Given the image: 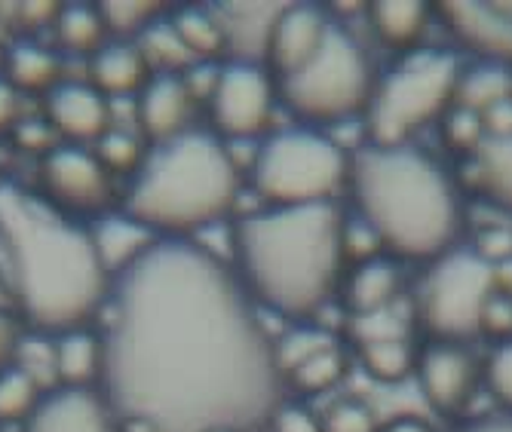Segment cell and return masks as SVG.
<instances>
[{
    "label": "cell",
    "instance_id": "6da1fadb",
    "mask_svg": "<svg viewBox=\"0 0 512 432\" xmlns=\"http://www.w3.org/2000/svg\"><path fill=\"white\" fill-rule=\"evenodd\" d=\"M105 304L99 390L123 432H261L283 405L252 298L197 239H160Z\"/></svg>",
    "mask_w": 512,
    "mask_h": 432
},
{
    "label": "cell",
    "instance_id": "7a4b0ae2",
    "mask_svg": "<svg viewBox=\"0 0 512 432\" xmlns=\"http://www.w3.org/2000/svg\"><path fill=\"white\" fill-rule=\"evenodd\" d=\"M0 292L40 334L83 328L111 295L89 227L40 194L0 184Z\"/></svg>",
    "mask_w": 512,
    "mask_h": 432
},
{
    "label": "cell",
    "instance_id": "3957f363",
    "mask_svg": "<svg viewBox=\"0 0 512 432\" xmlns=\"http://www.w3.org/2000/svg\"><path fill=\"white\" fill-rule=\"evenodd\" d=\"M344 221L338 203L267 206L234 227L246 295L286 319L316 316L341 285Z\"/></svg>",
    "mask_w": 512,
    "mask_h": 432
},
{
    "label": "cell",
    "instance_id": "277c9868",
    "mask_svg": "<svg viewBox=\"0 0 512 432\" xmlns=\"http://www.w3.org/2000/svg\"><path fill=\"white\" fill-rule=\"evenodd\" d=\"M347 187L356 218L393 258L430 264L454 249L463 227L460 197L430 154L411 144H365L350 157Z\"/></svg>",
    "mask_w": 512,
    "mask_h": 432
},
{
    "label": "cell",
    "instance_id": "5b68a950",
    "mask_svg": "<svg viewBox=\"0 0 512 432\" xmlns=\"http://www.w3.org/2000/svg\"><path fill=\"white\" fill-rule=\"evenodd\" d=\"M240 169L227 144L206 129H188L145 154L126 194V215L160 239H194L237 203Z\"/></svg>",
    "mask_w": 512,
    "mask_h": 432
},
{
    "label": "cell",
    "instance_id": "8992f818",
    "mask_svg": "<svg viewBox=\"0 0 512 432\" xmlns=\"http://www.w3.org/2000/svg\"><path fill=\"white\" fill-rule=\"evenodd\" d=\"M463 65L448 50L405 53L384 77H378L365 108V135L375 148L411 144L414 132L445 117L454 105Z\"/></svg>",
    "mask_w": 512,
    "mask_h": 432
},
{
    "label": "cell",
    "instance_id": "52a82bcc",
    "mask_svg": "<svg viewBox=\"0 0 512 432\" xmlns=\"http://www.w3.org/2000/svg\"><path fill=\"white\" fill-rule=\"evenodd\" d=\"M273 83L276 99L298 120L325 126L365 114L378 77L362 43L344 25L332 22L316 56L295 74Z\"/></svg>",
    "mask_w": 512,
    "mask_h": 432
},
{
    "label": "cell",
    "instance_id": "ba28073f",
    "mask_svg": "<svg viewBox=\"0 0 512 432\" xmlns=\"http://www.w3.org/2000/svg\"><path fill=\"white\" fill-rule=\"evenodd\" d=\"M347 178L350 154L313 129L273 132L252 157V184L267 206L335 203Z\"/></svg>",
    "mask_w": 512,
    "mask_h": 432
},
{
    "label": "cell",
    "instance_id": "9c48e42d",
    "mask_svg": "<svg viewBox=\"0 0 512 432\" xmlns=\"http://www.w3.org/2000/svg\"><path fill=\"white\" fill-rule=\"evenodd\" d=\"M494 292V264L467 246H454L430 261L417 288L414 313L430 341L467 344L482 334V313Z\"/></svg>",
    "mask_w": 512,
    "mask_h": 432
},
{
    "label": "cell",
    "instance_id": "30bf717a",
    "mask_svg": "<svg viewBox=\"0 0 512 432\" xmlns=\"http://www.w3.org/2000/svg\"><path fill=\"white\" fill-rule=\"evenodd\" d=\"M206 105L221 141H249L261 135L273 117L276 83L264 65L227 62Z\"/></svg>",
    "mask_w": 512,
    "mask_h": 432
},
{
    "label": "cell",
    "instance_id": "8fae6325",
    "mask_svg": "<svg viewBox=\"0 0 512 432\" xmlns=\"http://www.w3.org/2000/svg\"><path fill=\"white\" fill-rule=\"evenodd\" d=\"M40 197L59 212L99 215L111 200V172L80 144H59L40 157Z\"/></svg>",
    "mask_w": 512,
    "mask_h": 432
},
{
    "label": "cell",
    "instance_id": "7c38bea8",
    "mask_svg": "<svg viewBox=\"0 0 512 432\" xmlns=\"http://www.w3.org/2000/svg\"><path fill=\"white\" fill-rule=\"evenodd\" d=\"M414 377L427 405L442 417H457L467 408L482 383V368L476 365L467 344L427 341L417 353Z\"/></svg>",
    "mask_w": 512,
    "mask_h": 432
},
{
    "label": "cell",
    "instance_id": "4fadbf2b",
    "mask_svg": "<svg viewBox=\"0 0 512 432\" xmlns=\"http://www.w3.org/2000/svg\"><path fill=\"white\" fill-rule=\"evenodd\" d=\"M433 13L463 50L482 59V65L512 68V4L442 0Z\"/></svg>",
    "mask_w": 512,
    "mask_h": 432
},
{
    "label": "cell",
    "instance_id": "5bb4252c",
    "mask_svg": "<svg viewBox=\"0 0 512 432\" xmlns=\"http://www.w3.org/2000/svg\"><path fill=\"white\" fill-rule=\"evenodd\" d=\"M46 123L65 144H96L111 129V102L83 80H62L46 92Z\"/></svg>",
    "mask_w": 512,
    "mask_h": 432
},
{
    "label": "cell",
    "instance_id": "9a60e30c",
    "mask_svg": "<svg viewBox=\"0 0 512 432\" xmlns=\"http://www.w3.org/2000/svg\"><path fill=\"white\" fill-rule=\"evenodd\" d=\"M329 28L332 19L325 16V10L313 4H286L270 31L267 56H264V62L270 65V77L283 80L298 68H304L316 56Z\"/></svg>",
    "mask_w": 512,
    "mask_h": 432
},
{
    "label": "cell",
    "instance_id": "2e32d148",
    "mask_svg": "<svg viewBox=\"0 0 512 432\" xmlns=\"http://www.w3.org/2000/svg\"><path fill=\"white\" fill-rule=\"evenodd\" d=\"M25 432H123L114 408L102 390H68L56 387L43 393Z\"/></svg>",
    "mask_w": 512,
    "mask_h": 432
},
{
    "label": "cell",
    "instance_id": "e0dca14e",
    "mask_svg": "<svg viewBox=\"0 0 512 432\" xmlns=\"http://www.w3.org/2000/svg\"><path fill=\"white\" fill-rule=\"evenodd\" d=\"M197 99L191 95L181 74H154L148 86L138 92L135 123L154 141L163 144L181 132H188Z\"/></svg>",
    "mask_w": 512,
    "mask_h": 432
},
{
    "label": "cell",
    "instance_id": "ac0fdd59",
    "mask_svg": "<svg viewBox=\"0 0 512 432\" xmlns=\"http://www.w3.org/2000/svg\"><path fill=\"white\" fill-rule=\"evenodd\" d=\"M283 7L286 4H218L212 10L230 62H246V65L264 62L270 31Z\"/></svg>",
    "mask_w": 512,
    "mask_h": 432
},
{
    "label": "cell",
    "instance_id": "d6986e66",
    "mask_svg": "<svg viewBox=\"0 0 512 432\" xmlns=\"http://www.w3.org/2000/svg\"><path fill=\"white\" fill-rule=\"evenodd\" d=\"M89 239H92V249H96L105 273L111 276V282L117 276H123L129 267H135L160 243V236L154 230H148L142 221H135L126 212L96 218L89 224Z\"/></svg>",
    "mask_w": 512,
    "mask_h": 432
},
{
    "label": "cell",
    "instance_id": "ffe728a7",
    "mask_svg": "<svg viewBox=\"0 0 512 432\" xmlns=\"http://www.w3.org/2000/svg\"><path fill=\"white\" fill-rule=\"evenodd\" d=\"M470 190L500 212H512V135H485L479 148L463 157Z\"/></svg>",
    "mask_w": 512,
    "mask_h": 432
},
{
    "label": "cell",
    "instance_id": "44dd1931",
    "mask_svg": "<svg viewBox=\"0 0 512 432\" xmlns=\"http://www.w3.org/2000/svg\"><path fill=\"white\" fill-rule=\"evenodd\" d=\"M151 68L135 46V40H108L89 59V86H96L105 99H129L142 92L151 80Z\"/></svg>",
    "mask_w": 512,
    "mask_h": 432
},
{
    "label": "cell",
    "instance_id": "7402d4cb",
    "mask_svg": "<svg viewBox=\"0 0 512 432\" xmlns=\"http://www.w3.org/2000/svg\"><path fill=\"white\" fill-rule=\"evenodd\" d=\"M365 16L387 50L414 53L430 28L433 7L424 0H375L365 4Z\"/></svg>",
    "mask_w": 512,
    "mask_h": 432
},
{
    "label": "cell",
    "instance_id": "603a6c76",
    "mask_svg": "<svg viewBox=\"0 0 512 432\" xmlns=\"http://www.w3.org/2000/svg\"><path fill=\"white\" fill-rule=\"evenodd\" d=\"M56 383L68 390H99L102 383V334H92L86 328H71L56 334Z\"/></svg>",
    "mask_w": 512,
    "mask_h": 432
},
{
    "label": "cell",
    "instance_id": "cb8c5ba5",
    "mask_svg": "<svg viewBox=\"0 0 512 432\" xmlns=\"http://www.w3.org/2000/svg\"><path fill=\"white\" fill-rule=\"evenodd\" d=\"M399 288H402V279L390 258L381 255V258L362 261L350 270L344 282V307L350 310L353 319L384 313L396 304Z\"/></svg>",
    "mask_w": 512,
    "mask_h": 432
},
{
    "label": "cell",
    "instance_id": "d4e9b609",
    "mask_svg": "<svg viewBox=\"0 0 512 432\" xmlns=\"http://www.w3.org/2000/svg\"><path fill=\"white\" fill-rule=\"evenodd\" d=\"M16 92H50L62 83V59L37 40H19L7 53V74Z\"/></svg>",
    "mask_w": 512,
    "mask_h": 432
},
{
    "label": "cell",
    "instance_id": "484cf974",
    "mask_svg": "<svg viewBox=\"0 0 512 432\" xmlns=\"http://www.w3.org/2000/svg\"><path fill=\"white\" fill-rule=\"evenodd\" d=\"M53 25L59 46L71 56L92 59L108 43V28L96 4H62Z\"/></svg>",
    "mask_w": 512,
    "mask_h": 432
},
{
    "label": "cell",
    "instance_id": "4316f807",
    "mask_svg": "<svg viewBox=\"0 0 512 432\" xmlns=\"http://www.w3.org/2000/svg\"><path fill=\"white\" fill-rule=\"evenodd\" d=\"M135 46L142 50L151 74H184L197 59L188 53V46L181 43V37L175 34L169 16L154 19L142 34L135 37Z\"/></svg>",
    "mask_w": 512,
    "mask_h": 432
},
{
    "label": "cell",
    "instance_id": "83f0119b",
    "mask_svg": "<svg viewBox=\"0 0 512 432\" xmlns=\"http://www.w3.org/2000/svg\"><path fill=\"white\" fill-rule=\"evenodd\" d=\"M509 92H512V71L497 65H479L460 74L454 105L485 117L491 108L509 99Z\"/></svg>",
    "mask_w": 512,
    "mask_h": 432
},
{
    "label": "cell",
    "instance_id": "f1b7e54d",
    "mask_svg": "<svg viewBox=\"0 0 512 432\" xmlns=\"http://www.w3.org/2000/svg\"><path fill=\"white\" fill-rule=\"evenodd\" d=\"M169 22L197 62H215L224 53V37H221L218 19L212 10L184 7V10L172 13Z\"/></svg>",
    "mask_w": 512,
    "mask_h": 432
},
{
    "label": "cell",
    "instance_id": "f546056e",
    "mask_svg": "<svg viewBox=\"0 0 512 432\" xmlns=\"http://www.w3.org/2000/svg\"><path fill=\"white\" fill-rule=\"evenodd\" d=\"M344 374H347V353L338 341L332 347H325L322 353L310 356L307 362H301L298 368H292L283 377V383H289V387H295L304 396H319V393H329L332 387H338Z\"/></svg>",
    "mask_w": 512,
    "mask_h": 432
},
{
    "label": "cell",
    "instance_id": "4dcf8cb0",
    "mask_svg": "<svg viewBox=\"0 0 512 432\" xmlns=\"http://www.w3.org/2000/svg\"><path fill=\"white\" fill-rule=\"evenodd\" d=\"M359 362L375 377L378 383H402L405 377L414 374L417 350L411 347L408 338L402 341H371V344H356Z\"/></svg>",
    "mask_w": 512,
    "mask_h": 432
},
{
    "label": "cell",
    "instance_id": "1f68e13d",
    "mask_svg": "<svg viewBox=\"0 0 512 432\" xmlns=\"http://www.w3.org/2000/svg\"><path fill=\"white\" fill-rule=\"evenodd\" d=\"M338 344L335 331L322 328V325H295L292 331L283 334V341L273 344V359L279 374H289L292 368H298L301 362H307L310 356L322 353L325 347Z\"/></svg>",
    "mask_w": 512,
    "mask_h": 432
},
{
    "label": "cell",
    "instance_id": "d6a6232c",
    "mask_svg": "<svg viewBox=\"0 0 512 432\" xmlns=\"http://www.w3.org/2000/svg\"><path fill=\"white\" fill-rule=\"evenodd\" d=\"M40 399H43V390L19 365L0 371V423L28 420Z\"/></svg>",
    "mask_w": 512,
    "mask_h": 432
},
{
    "label": "cell",
    "instance_id": "836d02e7",
    "mask_svg": "<svg viewBox=\"0 0 512 432\" xmlns=\"http://www.w3.org/2000/svg\"><path fill=\"white\" fill-rule=\"evenodd\" d=\"M92 154L99 157V163L108 169V172H138V166L145 163V151H142V141L132 129H120V126H111L99 141Z\"/></svg>",
    "mask_w": 512,
    "mask_h": 432
},
{
    "label": "cell",
    "instance_id": "e575fe53",
    "mask_svg": "<svg viewBox=\"0 0 512 432\" xmlns=\"http://www.w3.org/2000/svg\"><path fill=\"white\" fill-rule=\"evenodd\" d=\"M102 13V22L108 28V34H114L117 40H135L154 19H160V4H120V0H108V4H96Z\"/></svg>",
    "mask_w": 512,
    "mask_h": 432
},
{
    "label": "cell",
    "instance_id": "d590c367",
    "mask_svg": "<svg viewBox=\"0 0 512 432\" xmlns=\"http://www.w3.org/2000/svg\"><path fill=\"white\" fill-rule=\"evenodd\" d=\"M439 135H442V144L448 151L460 154V157H470L482 138H485V120L467 108H460V105H451L445 111V117L439 120Z\"/></svg>",
    "mask_w": 512,
    "mask_h": 432
},
{
    "label": "cell",
    "instance_id": "8d00e7d4",
    "mask_svg": "<svg viewBox=\"0 0 512 432\" xmlns=\"http://www.w3.org/2000/svg\"><path fill=\"white\" fill-rule=\"evenodd\" d=\"M40 390L46 387H59L56 383V353H53V341H46L43 334H31V338H25L22 334V344L16 350V362Z\"/></svg>",
    "mask_w": 512,
    "mask_h": 432
},
{
    "label": "cell",
    "instance_id": "74e56055",
    "mask_svg": "<svg viewBox=\"0 0 512 432\" xmlns=\"http://www.w3.org/2000/svg\"><path fill=\"white\" fill-rule=\"evenodd\" d=\"M482 383L503 414L512 417V341H500L482 365Z\"/></svg>",
    "mask_w": 512,
    "mask_h": 432
},
{
    "label": "cell",
    "instance_id": "f35d334b",
    "mask_svg": "<svg viewBox=\"0 0 512 432\" xmlns=\"http://www.w3.org/2000/svg\"><path fill=\"white\" fill-rule=\"evenodd\" d=\"M378 417L368 405L344 399L322 417V432H378Z\"/></svg>",
    "mask_w": 512,
    "mask_h": 432
},
{
    "label": "cell",
    "instance_id": "ab89813d",
    "mask_svg": "<svg viewBox=\"0 0 512 432\" xmlns=\"http://www.w3.org/2000/svg\"><path fill=\"white\" fill-rule=\"evenodd\" d=\"M353 338H356V344L402 341V338H408V328L402 325V319H396L390 310H384V313H375V316L353 319Z\"/></svg>",
    "mask_w": 512,
    "mask_h": 432
},
{
    "label": "cell",
    "instance_id": "60d3db41",
    "mask_svg": "<svg viewBox=\"0 0 512 432\" xmlns=\"http://www.w3.org/2000/svg\"><path fill=\"white\" fill-rule=\"evenodd\" d=\"M16 144L25 151V154H37V157H46L53 148H59V135L56 129L46 123V120H25V123H16Z\"/></svg>",
    "mask_w": 512,
    "mask_h": 432
},
{
    "label": "cell",
    "instance_id": "b9f144b4",
    "mask_svg": "<svg viewBox=\"0 0 512 432\" xmlns=\"http://www.w3.org/2000/svg\"><path fill=\"white\" fill-rule=\"evenodd\" d=\"M482 334H491V338L500 341H512V298L494 292L485 313H482Z\"/></svg>",
    "mask_w": 512,
    "mask_h": 432
},
{
    "label": "cell",
    "instance_id": "7bdbcfd3",
    "mask_svg": "<svg viewBox=\"0 0 512 432\" xmlns=\"http://www.w3.org/2000/svg\"><path fill=\"white\" fill-rule=\"evenodd\" d=\"M267 429L270 432H322V420L301 405H279Z\"/></svg>",
    "mask_w": 512,
    "mask_h": 432
},
{
    "label": "cell",
    "instance_id": "ee69618b",
    "mask_svg": "<svg viewBox=\"0 0 512 432\" xmlns=\"http://www.w3.org/2000/svg\"><path fill=\"white\" fill-rule=\"evenodd\" d=\"M22 344V328L19 319L7 310H0V371L16 362V350Z\"/></svg>",
    "mask_w": 512,
    "mask_h": 432
},
{
    "label": "cell",
    "instance_id": "f6af8a7d",
    "mask_svg": "<svg viewBox=\"0 0 512 432\" xmlns=\"http://www.w3.org/2000/svg\"><path fill=\"white\" fill-rule=\"evenodd\" d=\"M19 117V92L7 77H0V129H13Z\"/></svg>",
    "mask_w": 512,
    "mask_h": 432
},
{
    "label": "cell",
    "instance_id": "bcb514c9",
    "mask_svg": "<svg viewBox=\"0 0 512 432\" xmlns=\"http://www.w3.org/2000/svg\"><path fill=\"white\" fill-rule=\"evenodd\" d=\"M59 7H62V4H22L19 13H22V22L37 25V22H56Z\"/></svg>",
    "mask_w": 512,
    "mask_h": 432
},
{
    "label": "cell",
    "instance_id": "7dc6e473",
    "mask_svg": "<svg viewBox=\"0 0 512 432\" xmlns=\"http://www.w3.org/2000/svg\"><path fill=\"white\" fill-rule=\"evenodd\" d=\"M457 432H512V417L509 414H494V417L460 426Z\"/></svg>",
    "mask_w": 512,
    "mask_h": 432
},
{
    "label": "cell",
    "instance_id": "c3c4849f",
    "mask_svg": "<svg viewBox=\"0 0 512 432\" xmlns=\"http://www.w3.org/2000/svg\"><path fill=\"white\" fill-rule=\"evenodd\" d=\"M378 432H433V429H430V423L417 420V417H399V420L381 426Z\"/></svg>",
    "mask_w": 512,
    "mask_h": 432
},
{
    "label": "cell",
    "instance_id": "681fc988",
    "mask_svg": "<svg viewBox=\"0 0 512 432\" xmlns=\"http://www.w3.org/2000/svg\"><path fill=\"white\" fill-rule=\"evenodd\" d=\"M509 99H512V92H509Z\"/></svg>",
    "mask_w": 512,
    "mask_h": 432
}]
</instances>
